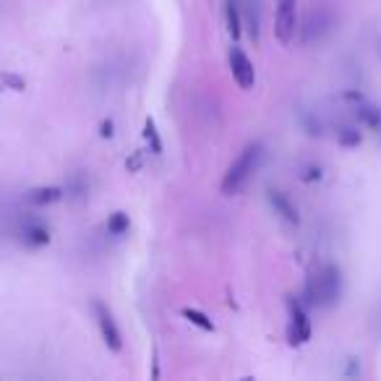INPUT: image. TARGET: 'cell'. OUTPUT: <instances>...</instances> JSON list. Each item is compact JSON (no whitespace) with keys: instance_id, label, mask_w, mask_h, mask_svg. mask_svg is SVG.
<instances>
[{"instance_id":"1","label":"cell","mask_w":381,"mask_h":381,"mask_svg":"<svg viewBox=\"0 0 381 381\" xmlns=\"http://www.w3.org/2000/svg\"><path fill=\"white\" fill-rule=\"evenodd\" d=\"M303 295H306V303H308V306H319V308H329V306H334V303L340 301V295H342V271H340V267L327 264L319 274L308 277Z\"/></svg>"},{"instance_id":"2","label":"cell","mask_w":381,"mask_h":381,"mask_svg":"<svg viewBox=\"0 0 381 381\" xmlns=\"http://www.w3.org/2000/svg\"><path fill=\"white\" fill-rule=\"evenodd\" d=\"M261 157H264V144H261V141L248 144V147L241 151V157L230 165V170L225 172V178H222V193H227V196L238 193L246 183L251 181L253 172L259 170Z\"/></svg>"},{"instance_id":"3","label":"cell","mask_w":381,"mask_h":381,"mask_svg":"<svg viewBox=\"0 0 381 381\" xmlns=\"http://www.w3.org/2000/svg\"><path fill=\"white\" fill-rule=\"evenodd\" d=\"M94 316H97V327H100V334H102V340H105V345H107L112 352H121L123 337H121L118 324H115L112 311L102 301H94Z\"/></svg>"},{"instance_id":"4","label":"cell","mask_w":381,"mask_h":381,"mask_svg":"<svg viewBox=\"0 0 381 381\" xmlns=\"http://www.w3.org/2000/svg\"><path fill=\"white\" fill-rule=\"evenodd\" d=\"M287 311H290L287 340H290V345H306L311 340V321L306 316V308L295 298H287Z\"/></svg>"},{"instance_id":"5","label":"cell","mask_w":381,"mask_h":381,"mask_svg":"<svg viewBox=\"0 0 381 381\" xmlns=\"http://www.w3.org/2000/svg\"><path fill=\"white\" fill-rule=\"evenodd\" d=\"M298 31V13H295V0H280V13H277V37L282 45H290Z\"/></svg>"},{"instance_id":"6","label":"cell","mask_w":381,"mask_h":381,"mask_svg":"<svg viewBox=\"0 0 381 381\" xmlns=\"http://www.w3.org/2000/svg\"><path fill=\"white\" fill-rule=\"evenodd\" d=\"M230 70L235 81L241 84V89H251L256 84V70H253V63L248 61V55L241 50V47H232L230 50Z\"/></svg>"},{"instance_id":"7","label":"cell","mask_w":381,"mask_h":381,"mask_svg":"<svg viewBox=\"0 0 381 381\" xmlns=\"http://www.w3.org/2000/svg\"><path fill=\"white\" fill-rule=\"evenodd\" d=\"M267 199H269V204L274 207V211H277L285 222H290V225H298V222H301V214H298V209H295V204L287 199V193H282L280 188H269L267 190Z\"/></svg>"},{"instance_id":"8","label":"cell","mask_w":381,"mask_h":381,"mask_svg":"<svg viewBox=\"0 0 381 381\" xmlns=\"http://www.w3.org/2000/svg\"><path fill=\"white\" fill-rule=\"evenodd\" d=\"M329 27H331V13H329V8L313 10L311 16H308V24H306V40L311 42L313 37L319 40L324 31H329Z\"/></svg>"},{"instance_id":"9","label":"cell","mask_w":381,"mask_h":381,"mask_svg":"<svg viewBox=\"0 0 381 381\" xmlns=\"http://www.w3.org/2000/svg\"><path fill=\"white\" fill-rule=\"evenodd\" d=\"M225 19H227V31H230L232 40H241L243 16H241L238 0H225Z\"/></svg>"},{"instance_id":"10","label":"cell","mask_w":381,"mask_h":381,"mask_svg":"<svg viewBox=\"0 0 381 381\" xmlns=\"http://www.w3.org/2000/svg\"><path fill=\"white\" fill-rule=\"evenodd\" d=\"M29 204H37V207H45V204H52V201L63 199V188L61 186H45V188H34L29 190Z\"/></svg>"},{"instance_id":"11","label":"cell","mask_w":381,"mask_h":381,"mask_svg":"<svg viewBox=\"0 0 381 381\" xmlns=\"http://www.w3.org/2000/svg\"><path fill=\"white\" fill-rule=\"evenodd\" d=\"M358 118H361L368 128H373L376 133H381V107H373V105H366V102H358Z\"/></svg>"},{"instance_id":"12","label":"cell","mask_w":381,"mask_h":381,"mask_svg":"<svg viewBox=\"0 0 381 381\" xmlns=\"http://www.w3.org/2000/svg\"><path fill=\"white\" fill-rule=\"evenodd\" d=\"M24 243H27V246H34V248L47 246V243H50V232H47V227H42V225H27V227H24Z\"/></svg>"},{"instance_id":"13","label":"cell","mask_w":381,"mask_h":381,"mask_svg":"<svg viewBox=\"0 0 381 381\" xmlns=\"http://www.w3.org/2000/svg\"><path fill=\"white\" fill-rule=\"evenodd\" d=\"M144 141L149 144L151 154H162L160 130H157V126H154V121H151V118H147V121H144Z\"/></svg>"},{"instance_id":"14","label":"cell","mask_w":381,"mask_h":381,"mask_svg":"<svg viewBox=\"0 0 381 381\" xmlns=\"http://www.w3.org/2000/svg\"><path fill=\"white\" fill-rule=\"evenodd\" d=\"M130 227V220L128 214H123V211H115L110 220H107V232L110 235H126Z\"/></svg>"},{"instance_id":"15","label":"cell","mask_w":381,"mask_h":381,"mask_svg":"<svg viewBox=\"0 0 381 381\" xmlns=\"http://www.w3.org/2000/svg\"><path fill=\"white\" fill-rule=\"evenodd\" d=\"M183 316L190 321V324H196L199 329H204V331H214V324H211V319L207 316V313H201V311H196V308H183Z\"/></svg>"},{"instance_id":"16","label":"cell","mask_w":381,"mask_h":381,"mask_svg":"<svg viewBox=\"0 0 381 381\" xmlns=\"http://www.w3.org/2000/svg\"><path fill=\"white\" fill-rule=\"evenodd\" d=\"M337 139H340L342 147H358L361 144V133H358V128H340V133H337Z\"/></svg>"},{"instance_id":"17","label":"cell","mask_w":381,"mask_h":381,"mask_svg":"<svg viewBox=\"0 0 381 381\" xmlns=\"http://www.w3.org/2000/svg\"><path fill=\"white\" fill-rule=\"evenodd\" d=\"M303 181L306 183H311V181H319L321 178V167L319 165H308V167H306V170H303V175H301Z\"/></svg>"},{"instance_id":"18","label":"cell","mask_w":381,"mask_h":381,"mask_svg":"<svg viewBox=\"0 0 381 381\" xmlns=\"http://www.w3.org/2000/svg\"><path fill=\"white\" fill-rule=\"evenodd\" d=\"M100 133H102V136H105V139H110V136H112V121H105V123H102V126H100Z\"/></svg>"}]
</instances>
